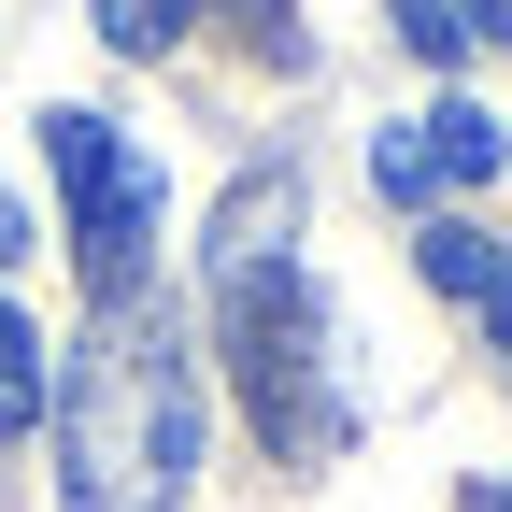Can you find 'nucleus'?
Wrapping results in <instances>:
<instances>
[{
	"label": "nucleus",
	"instance_id": "f257e3e1",
	"mask_svg": "<svg viewBox=\"0 0 512 512\" xmlns=\"http://www.w3.org/2000/svg\"><path fill=\"white\" fill-rule=\"evenodd\" d=\"M285 242H299V185L256 171L214 214V313H228V370H242L256 427H271V456L328 470L356 441V399H342V328H328V299H313V271Z\"/></svg>",
	"mask_w": 512,
	"mask_h": 512
},
{
	"label": "nucleus",
	"instance_id": "f03ea898",
	"mask_svg": "<svg viewBox=\"0 0 512 512\" xmlns=\"http://www.w3.org/2000/svg\"><path fill=\"white\" fill-rule=\"evenodd\" d=\"M200 470V384H185L171 313L100 299V328L57 370V498L72 512H185Z\"/></svg>",
	"mask_w": 512,
	"mask_h": 512
},
{
	"label": "nucleus",
	"instance_id": "7ed1b4c3",
	"mask_svg": "<svg viewBox=\"0 0 512 512\" xmlns=\"http://www.w3.org/2000/svg\"><path fill=\"white\" fill-rule=\"evenodd\" d=\"M43 171H57V200H72L86 285H100V299H143V256H157V157L128 143L114 114L57 100V114H43Z\"/></svg>",
	"mask_w": 512,
	"mask_h": 512
},
{
	"label": "nucleus",
	"instance_id": "20e7f679",
	"mask_svg": "<svg viewBox=\"0 0 512 512\" xmlns=\"http://www.w3.org/2000/svg\"><path fill=\"white\" fill-rule=\"evenodd\" d=\"M498 171H512V128H498L484 100H427L413 128H370V185H384L399 214H427L441 185H498Z\"/></svg>",
	"mask_w": 512,
	"mask_h": 512
},
{
	"label": "nucleus",
	"instance_id": "39448f33",
	"mask_svg": "<svg viewBox=\"0 0 512 512\" xmlns=\"http://www.w3.org/2000/svg\"><path fill=\"white\" fill-rule=\"evenodd\" d=\"M15 427H43V328L0 299V441H15Z\"/></svg>",
	"mask_w": 512,
	"mask_h": 512
},
{
	"label": "nucleus",
	"instance_id": "423d86ee",
	"mask_svg": "<svg viewBox=\"0 0 512 512\" xmlns=\"http://www.w3.org/2000/svg\"><path fill=\"white\" fill-rule=\"evenodd\" d=\"M86 15H100L114 57H171L185 29H200V0H86Z\"/></svg>",
	"mask_w": 512,
	"mask_h": 512
},
{
	"label": "nucleus",
	"instance_id": "0eeeda50",
	"mask_svg": "<svg viewBox=\"0 0 512 512\" xmlns=\"http://www.w3.org/2000/svg\"><path fill=\"white\" fill-rule=\"evenodd\" d=\"M413 256H427V285H441V299H484V271H498V242H484V228H456V214H441Z\"/></svg>",
	"mask_w": 512,
	"mask_h": 512
},
{
	"label": "nucleus",
	"instance_id": "6e6552de",
	"mask_svg": "<svg viewBox=\"0 0 512 512\" xmlns=\"http://www.w3.org/2000/svg\"><path fill=\"white\" fill-rule=\"evenodd\" d=\"M384 15H399V43H413V57H441V72L470 57V43H456V0H384Z\"/></svg>",
	"mask_w": 512,
	"mask_h": 512
},
{
	"label": "nucleus",
	"instance_id": "1a4fd4ad",
	"mask_svg": "<svg viewBox=\"0 0 512 512\" xmlns=\"http://www.w3.org/2000/svg\"><path fill=\"white\" fill-rule=\"evenodd\" d=\"M228 15H242V43L271 57V72H299V0H228Z\"/></svg>",
	"mask_w": 512,
	"mask_h": 512
},
{
	"label": "nucleus",
	"instance_id": "9d476101",
	"mask_svg": "<svg viewBox=\"0 0 512 512\" xmlns=\"http://www.w3.org/2000/svg\"><path fill=\"white\" fill-rule=\"evenodd\" d=\"M484 328H498V370H512V242H498V271H484Z\"/></svg>",
	"mask_w": 512,
	"mask_h": 512
},
{
	"label": "nucleus",
	"instance_id": "9b49d317",
	"mask_svg": "<svg viewBox=\"0 0 512 512\" xmlns=\"http://www.w3.org/2000/svg\"><path fill=\"white\" fill-rule=\"evenodd\" d=\"M456 43H512V0H456Z\"/></svg>",
	"mask_w": 512,
	"mask_h": 512
},
{
	"label": "nucleus",
	"instance_id": "f8f14e48",
	"mask_svg": "<svg viewBox=\"0 0 512 512\" xmlns=\"http://www.w3.org/2000/svg\"><path fill=\"white\" fill-rule=\"evenodd\" d=\"M15 256H29V214H15V200H0V271H15Z\"/></svg>",
	"mask_w": 512,
	"mask_h": 512
}]
</instances>
